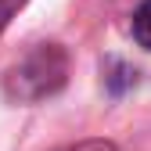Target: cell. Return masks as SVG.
<instances>
[{
    "label": "cell",
    "mask_w": 151,
    "mask_h": 151,
    "mask_svg": "<svg viewBox=\"0 0 151 151\" xmlns=\"http://www.w3.org/2000/svg\"><path fill=\"white\" fill-rule=\"evenodd\" d=\"M61 83H65V54L58 47H40L11 72L7 90L18 101H40L47 93H54Z\"/></svg>",
    "instance_id": "1"
},
{
    "label": "cell",
    "mask_w": 151,
    "mask_h": 151,
    "mask_svg": "<svg viewBox=\"0 0 151 151\" xmlns=\"http://www.w3.org/2000/svg\"><path fill=\"white\" fill-rule=\"evenodd\" d=\"M133 36H137V43L151 50V0H144L140 11L133 14Z\"/></svg>",
    "instance_id": "2"
},
{
    "label": "cell",
    "mask_w": 151,
    "mask_h": 151,
    "mask_svg": "<svg viewBox=\"0 0 151 151\" xmlns=\"http://www.w3.org/2000/svg\"><path fill=\"white\" fill-rule=\"evenodd\" d=\"M22 4H25V0H0V32H4V25L14 18V11L22 7Z\"/></svg>",
    "instance_id": "3"
},
{
    "label": "cell",
    "mask_w": 151,
    "mask_h": 151,
    "mask_svg": "<svg viewBox=\"0 0 151 151\" xmlns=\"http://www.w3.org/2000/svg\"><path fill=\"white\" fill-rule=\"evenodd\" d=\"M76 151H111V144H83V147H76Z\"/></svg>",
    "instance_id": "4"
}]
</instances>
